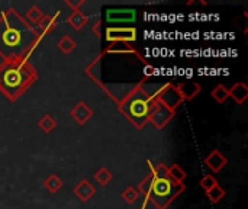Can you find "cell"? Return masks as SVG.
I'll return each instance as SVG.
<instances>
[{"mask_svg":"<svg viewBox=\"0 0 248 209\" xmlns=\"http://www.w3.org/2000/svg\"><path fill=\"white\" fill-rule=\"evenodd\" d=\"M36 33L25 23V20L15 13L7 10L0 19V54L7 60H19L23 54L33 48Z\"/></svg>","mask_w":248,"mask_h":209,"instance_id":"1","label":"cell"},{"mask_svg":"<svg viewBox=\"0 0 248 209\" xmlns=\"http://www.w3.org/2000/svg\"><path fill=\"white\" fill-rule=\"evenodd\" d=\"M35 76L33 67L23 58L7 60L0 67V89L10 99H16L35 80Z\"/></svg>","mask_w":248,"mask_h":209,"instance_id":"2","label":"cell"},{"mask_svg":"<svg viewBox=\"0 0 248 209\" xmlns=\"http://www.w3.org/2000/svg\"><path fill=\"white\" fill-rule=\"evenodd\" d=\"M158 209H166L183 191V183H176L170 177L150 176L140 188Z\"/></svg>","mask_w":248,"mask_h":209,"instance_id":"3","label":"cell"},{"mask_svg":"<svg viewBox=\"0 0 248 209\" xmlns=\"http://www.w3.org/2000/svg\"><path fill=\"white\" fill-rule=\"evenodd\" d=\"M157 103L155 97L148 96L141 87H137L119 106V109L125 113V116L141 129L148 121L154 105Z\"/></svg>","mask_w":248,"mask_h":209,"instance_id":"4","label":"cell"},{"mask_svg":"<svg viewBox=\"0 0 248 209\" xmlns=\"http://www.w3.org/2000/svg\"><path fill=\"white\" fill-rule=\"evenodd\" d=\"M157 100L164 105L166 108L174 111L182 102H183V97L180 96L179 90L173 86V84H166L161 87V90L158 92V97Z\"/></svg>","mask_w":248,"mask_h":209,"instance_id":"5","label":"cell"},{"mask_svg":"<svg viewBox=\"0 0 248 209\" xmlns=\"http://www.w3.org/2000/svg\"><path fill=\"white\" fill-rule=\"evenodd\" d=\"M174 116V111L166 108L164 105H161L158 100L157 103L154 105L153 111H151V115H150V121L158 128V129H163Z\"/></svg>","mask_w":248,"mask_h":209,"instance_id":"6","label":"cell"},{"mask_svg":"<svg viewBox=\"0 0 248 209\" xmlns=\"http://www.w3.org/2000/svg\"><path fill=\"white\" fill-rule=\"evenodd\" d=\"M137 39L135 28H108L106 41L109 42H134Z\"/></svg>","mask_w":248,"mask_h":209,"instance_id":"7","label":"cell"},{"mask_svg":"<svg viewBox=\"0 0 248 209\" xmlns=\"http://www.w3.org/2000/svg\"><path fill=\"white\" fill-rule=\"evenodd\" d=\"M137 17L134 9H108L106 22L108 23H131Z\"/></svg>","mask_w":248,"mask_h":209,"instance_id":"8","label":"cell"},{"mask_svg":"<svg viewBox=\"0 0 248 209\" xmlns=\"http://www.w3.org/2000/svg\"><path fill=\"white\" fill-rule=\"evenodd\" d=\"M227 163H228L227 157H224V156L221 154V151H218V150H214V151L205 159V164H206L214 173L221 172V170L227 166Z\"/></svg>","mask_w":248,"mask_h":209,"instance_id":"9","label":"cell"},{"mask_svg":"<svg viewBox=\"0 0 248 209\" xmlns=\"http://www.w3.org/2000/svg\"><path fill=\"white\" fill-rule=\"evenodd\" d=\"M176 89L179 90L183 100H190L201 92V86L195 81H185V83L179 84Z\"/></svg>","mask_w":248,"mask_h":209,"instance_id":"10","label":"cell"},{"mask_svg":"<svg viewBox=\"0 0 248 209\" xmlns=\"http://www.w3.org/2000/svg\"><path fill=\"white\" fill-rule=\"evenodd\" d=\"M94 192H96L94 186H93L90 182H87V180H81V182L74 188V193H76L83 202L89 201V199L94 195Z\"/></svg>","mask_w":248,"mask_h":209,"instance_id":"11","label":"cell"},{"mask_svg":"<svg viewBox=\"0 0 248 209\" xmlns=\"http://www.w3.org/2000/svg\"><path fill=\"white\" fill-rule=\"evenodd\" d=\"M228 93L238 105H243L248 97V87L244 83H237L231 89H228Z\"/></svg>","mask_w":248,"mask_h":209,"instance_id":"12","label":"cell"},{"mask_svg":"<svg viewBox=\"0 0 248 209\" xmlns=\"http://www.w3.org/2000/svg\"><path fill=\"white\" fill-rule=\"evenodd\" d=\"M92 115H93V111H92L86 103H78V105L71 111V116H73L78 124H84L87 119H90Z\"/></svg>","mask_w":248,"mask_h":209,"instance_id":"13","label":"cell"},{"mask_svg":"<svg viewBox=\"0 0 248 209\" xmlns=\"http://www.w3.org/2000/svg\"><path fill=\"white\" fill-rule=\"evenodd\" d=\"M87 20H89L87 16L83 12H80V10H73V13L67 19V22L70 23V26L74 28V29H81L87 23Z\"/></svg>","mask_w":248,"mask_h":209,"instance_id":"14","label":"cell"},{"mask_svg":"<svg viewBox=\"0 0 248 209\" xmlns=\"http://www.w3.org/2000/svg\"><path fill=\"white\" fill-rule=\"evenodd\" d=\"M167 172H169V177L176 183H183L186 179V172L177 164H173L171 167H169Z\"/></svg>","mask_w":248,"mask_h":209,"instance_id":"15","label":"cell"},{"mask_svg":"<svg viewBox=\"0 0 248 209\" xmlns=\"http://www.w3.org/2000/svg\"><path fill=\"white\" fill-rule=\"evenodd\" d=\"M57 22H58V17H57V16H44V17H42V20H41L38 25H39L41 31L46 33V32H49V31H54V29H55Z\"/></svg>","mask_w":248,"mask_h":209,"instance_id":"16","label":"cell"},{"mask_svg":"<svg viewBox=\"0 0 248 209\" xmlns=\"http://www.w3.org/2000/svg\"><path fill=\"white\" fill-rule=\"evenodd\" d=\"M212 97L218 102V103H224L228 97H230V93H228V89L222 84H218L214 90H212Z\"/></svg>","mask_w":248,"mask_h":209,"instance_id":"17","label":"cell"},{"mask_svg":"<svg viewBox=\"0 0 248 209\" xmlns=\"http://www.w3.org/2000/svg\"><path fill=\"white\" fill-rule=\"evenodd\" d=\"M93 177H94V180H96L99 185L105 186V185H108V183L113 179V175H112L108 169L102 167L99 172H96V175H94Z\"/></svg>","mask_w":248,"mask_h":209,"instance_id":"18","label":"cell"},{"mask_svg":"<svg viewBox=\"0 0 248 209\" xmlns=\"http://www.w3.org/2000/svg\"><path fill=\"white\" fill-rule=\"evenodd\" d=\"M206 195H208V198H209L211 202L218 204L222 198H225V191H224L219 185H215L211 191L206 192Z\"/></svg>","mask_w":248,"mask_h":209,"instance_id":"19","label":"cell"},{"mask_svg":"<svg viewBox=\"0 0 248 209\" xmlns=\"http://www.w3.org/2000/svg\"><path fill=\"white\" fill-rule=\"evenodd\" d=\"M45 188L51 192V193H55L61 186H62V182L55 176V175H51L46 180H45Z\"/></svg>","mask_w":248,"mask_h":209,"instance_id":"20","label":"cell"},{"mask_svg":"<svg viewBox=\"0 0 248 209\" xmlns=\"http://www.w3.org/2000/svg\"><path fill=\"white\" fill-rule=\"evenodd\" d=\"M39 128H42L45 132H51L55 127H57V122H55V119L52 118V116H49V115H45V116H42V119L39 121Z\"/></svg>","mask_w":248,"mask_h":209,"instance_id":"21","label":"cell"},{"mask_svg":"<svg viewBox=\"0 0 248 209\" xmlns=\"http://www.w3.org/2000/svg\"><path fill=\"white\" fill-rule=\"evenodd\" d=\"M26 16H28V19H29L32 23H39V22L42 20V17H44V13H42V10H41L39 7L32 6V7L26 12Z\"/></svg>","mask_w":248,"mask_h":209,"instance_id":"22","label":"cell"},{"mask_svg":"<svg viewBox=\"0 0 248 209\" xmlns=\"http://www.w3.org/2000/svg\"><path fill=\"white\" fill-rule=\"evenodd\" d=\"M106 52H121V54H135V51L128 47L126 44L124 42H116L115 45H112L110 48L106 49Z\"/></svg>","mask_w":248,"mask_h":209,"instance_id":"23","label":"cell"},{"mask_svg":"<svg viewBox=\"0 0 248 209\" xmlns=\"http://www.w3.org/2000/svg\"><path fill=\"white\" fill-rule=\"evenodd\" d=\"M58 47H60V49H61L62 52L68 54V52H71V51L74 49L76 42H74L70 36H64V38L58 42Z\"/></svg>","mask_w":248,"mask_h":209,"instance_id":"24","label":"cell"},{"mask_svg":"<svg viewBox=\"0 0 248 209\" xmlns=\"http://www.w3.org/2000/svg\"><path fill=\"white\" fill-rule=\"evenodd\" d=\"M122 198H124L128 204H132V202H135V201L140 198V193H138V191L134 189V188H126V189L124 191V193H122Z\"/></svg>","mask_w":248,"mask_h":209,"instance_id":"25","label":"cell"},{"mask_svg":"<svg viewBox=\"0 0 248 209\" xmlns=\"http://www.w3.org/2000/svg\"><path fill=\"white\" fill-rule=\"evenodd\" d=\"M215 185H218V182H217L215 177L211 176V175H206V176L201 180V186H202V189H205V192L211 191Z\"/></svg>","mask_w":248,"mask_h":209,"instance_id":"26","label":"cell"},{"mask_svg":"<svg viewBox=\"0 0 248 209\" xmlns=\"http://www.w3.org/2000/svg\"><path fill=\"white\" fill-rule=\"evenodd\" d=\"M68 6L74 7V10H77V7H80L81 4H84V1H67Z\"/></svg>","mask_w":248,"mask_h":209,"instance_id":"27","label":"cell"},{"mask_svg":"<svg viewBox=\"0 0 248 209\" xmlns=\"http://www.w3.org/2000/svg\"><path fill=\"white\" fill-rule=\"evenodd\" d=\"M145 70H147V71H145V73H147V76H150V74H153V73H154V71H153V67H150V65H147V68H145Z\"/></svg>","mask_w":248,"mask_h":209,"instance_id":"28","label":"cell"}]
</instances>
